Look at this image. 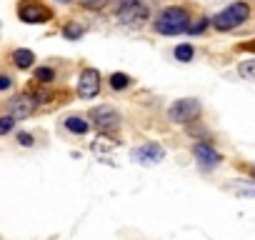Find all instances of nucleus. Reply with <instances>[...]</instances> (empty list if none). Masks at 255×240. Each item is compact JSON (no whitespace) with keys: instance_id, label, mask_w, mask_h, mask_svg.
Segmentation results:
<instances>
[{"instance_id":"obj_9","label":"nucleus","mask_w":255,"mask_h":240,"mask_svg":"<svg viewBox=\"0 0 255 240\" xmlns=\"http://www.w3.org/2000/svg\"><path fill=\"white\" fill-rule=\"evenodd\" d=\"M130 158H133L135 163H148V165H153V163H160V160L165 158V150H163L160 145H155V143H148V145H143V148H135V150L130 153Z\"/></svg>"},{"instance_id":"obj_16","label":"nucleus","mask_w":255,"mask_h":240,"mask_svg":"<svg viewBox=\"0 0 255 240\" xmlns=\"http://www.w3.org/2000/svg\"><path fill=\"white\" fill-rule=\"evenodd\" d=\"M175 58H178L180 63L193 60V48H190V45H178V48H175Z\"/></svg>"},{"instance_id":"obj_7","label":"nucleus","mask_w":255,"mask_h":240,"mask_svg":"<svg viewBox=\"0 0 255 240\" xmlns=\"http://www.w3.org/2000/svg\"><path fill=\"white\" fill-rule=\"evenodd\" d=\"M50 18H53V13L45 5H40V3H23L20 5V20L23 23L35 25V23H48Z\"/></svg>"},{"instance_id":"obj_5","label":"nucleus","mask_w":255,"mask_h":240,"mask_svg":"<svg viewBox=\"0 0 255 240\" xmlns=\"http://www.w3.org/2000/svg\"><path fill=\"white\" fill-rule=\"evenodd\" d=\"M200 115V103L195 98H183V100H175L170 108H168V118L173 123H180V125H188L193 120H198Z\"/></svg>"},{"instance_id":"obj_2","label":"nucleus","mask_w":255,"mask_h":240,"mask_svg":"<svg viewBox=\"0 0 255 240\" xmlns=\"http://www.w3.org/2000/svg\"><path fill=\"white\" fill-rule=\"evenodd\" d=\"M248 15H250V8H248L245 3H233V5H228L223 13H218V15L213 18V25H215L218 30L228 33V30L243 25V23L248 20Z\"/></svg>"},{"instance_id":"obj_13","label":"nucleus","mask_w":255,"mask_h":240,"mask_svg":"<svg viewBox=\"0 0 255 240\" xmlns=\"http://www.w3.org/2000/svg\"><path fill=\"white\" fill-rule=\"evenodd\" d=\"M63 33H65L68 40H80V35L85 33V28H83L80 23H68V25L63 28Z\"/></svg>"},{"instance_id":"obj_1","label":"nucleus","mask_w":255,"mask_h":240,"mask_svg":"<svg viewBox=\"0 0 255 240\" xmlns=\"http://www.w3.org/2000/svg\"><path fill=\"white\" fill-rule=\"evenodd\" d=\"M190 28V18H188V10L185 8H165L160 13V18L155 20V30L163 33V35H178V33H185Z\"/></svg>"},{"instance_id":"obj_19","label":"nucleus","mask_w":255,"mask_h":240,"mask_svg":"<svg viewBox=\"0 0 255 240\" xmlns=\"http://www.w3.org/2000/svg\"><path fill=\"white\" fill-rule=\"evenodd\" d=\"M205 28H208V18H198L195 23H190L188 33H190V35H198V33H203Z\"/></svg>"},{"instance_id":"obj_18","label":"nucleus","mask_w":255,"mask_h":240,"mask_svg":"<svg viewBox=\"0 0 255 240\" xmlns=\"http://www.w3.org/2000/svg\"><path fill=\"white\" fill-rule=\"evenodd\" d=\"M110 0H80V5L88 8V10H103Z\"/></svg>"},{"instance_id":"obj_4","label":"nucleus","mask_w":255,"mask_h":240,"mask_svg":"<svg viewBox=\"0 0 255 240\" xmlns=\"http://www.w3.org/2000/svg\"><path fill=\"white\" fill-rule=\"evenodd\" d=\"M115 15L123 25H140L148 18V5L143 0H120L115 8Z\"/></svg>"},{"instance_id":"obj_22","label":"nucleus","mask_w":255,"mask_h":240,"mask_svg":"<svg viewBox=\"0 0 255 240\" xmlns=\"http://www.w3.org/2000/svg\"><path fill=\"white\" fill-rule=\"evenodd\" d=\"M238 50H245V53H255V40H250V43H243V45H238Z\"/></svg>"},{"instance_id":"obj_11","label":"nucleus","mask_w":255,"mask_h":240,"mask_svg":"<svg viewBox=\"0 0 255 240\" xmlns=\"http://www.w3.org/2000/svg\"><path fill=\"white\" fill-rule=\"evenodd\" d=\"M33 60H35L33 50L20 48V50H15V53H13V63H15V68H20V70H28V68L33 65Z\"/></svg>"},{"instance_id":"obj_10","label":"nucleus","mask_w":255,"mask_h":240,"mask_svg":"<svg viewBox=\"0 0 255 240\" xmlns=\"http://www.w3.org/2000/svg\"><path fill=\"white\" fill-rule=\"evenodd\" d=\"M193 155L198 158V163H200L203 168H215V165L220 163L218 150H213L208 143H195V145H193Z\"/></svg>"},{"instance_id":"obj_6","label":"nucleus","mask_w":255,"mask_h":240,"mask_svg":"<svg viewBox=\"0 0 255 240\" xmlns=\"http://www.w3.org/2000/svg\"><path fill=\"white\" fill-rule=\"evenodd\" d=\"M100 93V73L95 68H85L78 78V95L80 98H95Z\"/></svg>"},{"instance_id":"obj_15","label":"nucleus","mask_w":255,"mask_h":240,"mask_svg":"<svg viewBox=\"0 0 255 240\" xmlns=\"http://www.w3.org/2000/svg\"><path fill=\"white\" fill-rule=\"evenodd\" d=\"M110 85H113L115 90H123V88L130 85V78H128L125 73H115V75H110Z\"/></svg>"},{"instance_id":"obj_3","label":"nucleus","mask_w":255,"mask_h":240,"mask_svg":"<svg viewBox=\"0 0 255 240\" xmlns=\"http://www.w3.org/2000/svg\"><path fill=\"white\" fill-rule=\"evenodd\" d=\"M88 118L95 123V128L103 133V135H115L120 130V115L115 108L110 105H100V108H93L88 113Z\"/></svg>"},{"instance_id":"obj_21","label":"nucleus","mask_w":255,"mask_h":240,"mask_svg":"<svg viewBox=\"0 0 255 240\" xmlns=\"http://www.w3.org/2000/svg\"><path fill=\"white\" fill-rule=\"evenodd\" d=\"M18 140H20V145H25V148H30V145H33V135H28V133H20V135H18Z\"/></svg>"},{"instance_id":"obj_23","label":"nucleus","mask_w":255,"mask_h":240,"mask_svg":"<svg viewBox=\"0 0 255 240\" xmlns=\"http://www.w3.org/2000/svg\"><path fill=\"white\" fill-rule=\"evenodd\" d=\"M8 88H10V78L3 75V78H0V90H8Z\"/></svg>"},{"instance_id":"obj_8","label":"nucleus","mask_w":255,"mask_h":240,"mask_svg":"<svg viewBox=\"0 0 255 240\" xmlns=\"http://www.w3.org/2000/svg\"><path fill=\"white\" fill-rule=\"evenodd\" d=\"M33 110H35V100L25 93V95H18V98H13V100H8V115H13L15 120H23V118H28V115H33Z\"/></svg>"},{"instance_id":"obj_14","label":"nucleus","mask_w":255,"mask_h":240,"mask_svg":"<svg viewBox=\"0 0 255 240\" xmlns=\"http://www.w3.org/2000/svg\"><path fill=\"white\" fill-rule=\"evenodd\" d=\"M238 73L245 78V80H255V60H245L238 65Z\"/></svg>"},{"instance_id":"obj_17","label":"nucleus","mask_w":255,"mask_h":240,"mask_svg":"<svg viewBox=\"0 0 255 240\" xmlns=\"http://www.w3.org/2000/svg\"><path fill=\"white\" fill-rule=\"evenodd\" d=\"M53 78H55V73H53L50 68H38V70H35V80H38V83H43V85H45V83H50Z\"/></svg>"},{"instance_id":"obj_12","label":"nucleus","mask_w":255,"mask_h":240,"mask_svg":"<svg viewBox=\"0 0 255 240\" xmlns=\"http://www.w3.org/2000/svg\"><path fill=\"white\" fill-rule=\"evenodd\" d=\"M65 128H68L70 133H75V135H83V133H88V120H83V118H78V115H70V118L65 120Z\"/></svg>"},{"instance_id":"obj_24","label":"nucleus","mask_w":255,"mask_h":240,"mask_svg":"<svg viewBox=\"0 0 255 240\" xmlns=\"http://www.w3.org/2000/svg\"><path fill=\"white\" fill-rule=\"evenodd\" d=\"M248 173H250V175L255 178V165H253V168H248Z\"/></svg>"},{"instance_id":"obj_25","label":"nucleus","mask_w":255,"mask_h":240,"mask_svg":"<svg viewBox=\"0 0 255 240\" xmlns=\"http://www.w3.org/2000/svg\"><path fill=\"white\" fill-rule=\"evenodd\" d=\"M60 3H68V0H60Z\"/></svg>"},{"instance_id":"obj_20","label":"nucleus","mask_w":255,"mask_h":240,"mask_svg":"<svg viewBox=\"0 0 255 240\" xmlns=\"http://www.w3.org/2000/svg\"><path fill=\"white\" fill-rule=\"evenodd\" d=\"M13 120H15L13 115L0 118V133H3V135H5V133H10V128H13Z\"/></svg>"}]
</instances>
